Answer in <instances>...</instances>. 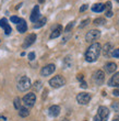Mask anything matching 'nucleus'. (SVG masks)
Listing matches in <instances>:
<instances>
[{
  "mask_svg": "<svg viewBox=\"0 0 119 121\" xmlns=\"http://www.w3.org/2000/svg\"><path fill=\"white\" fill-rule=\"evenodd\" d=\"M108 86L111 87H118L119 88V72H117L108 82Z\"/></svg>",
  "mask_w": 119,
  "mask_h": 121,
  "instance_id": "nucleus-15",
  "label": "nucleus"
},
{
  "mask_svg": "<svg viewBox=\"0 0 119 121\" xmlns=\"http://www.w3.org/2000/svg\"><path fill=\"white\" fill-rule=\"evenodd\" d=\"M113 121H119V116H117V117H115Z\"/></svg>",
  "mask_w": 119,
  "mask_h": 121,
  "instance_id": "nucleus-40",
  "label": "nucleus"
},
{
  "mask_svg": "<svg viewBox=\"0 0 119 121\" xmlns=\"http://www.w3.org/2000/svg\"><path fill=\"white\" fill-rule=\"evenodd\" d=\"M47 92H48V91H47V90H45V92H44V95H43V98H44V99H45V98H46V94H47Z\"/></svg>",
  "mask_w": 119,
  "mask_h": 121,
  "instance_id": "nucleus-41",
  "label": "nucleus"
},
{
  "mask_svg": "<svg viewBox=\"0 0 119 121\" xmlns=\"http://www.w3.org/2000/svg\"><path fill=\"white\" fill-rule=\"evenodd\" d=\"M111 50H113V44H111V43H106V44L104 45L103 50H102V51H103V55L105 57H108L110 55Z\"/></svg>",
  "mask_w": 119,
  "mask_h": 121,
  "instance_id": "nucleus-17",
  "label": "nucleus"
},
{
  "mask_svg": "<svg viewBox=\"0 0 119 121\" xmlns=\"http://www.w3.org/2000/svg\"><path fill=\"white\" fill-rule=\"evenodd\" d=\"M90 23V19H85L84 21H82V23L80 24V29H82V28H84V26H86Z\"/></svg>",
  "mask_w": 119,
  "mask_h": 121,
  "instance_id": "nucleus-28",
  "label": "nucleus"
},
{
  "mask_svg": "<svg viewBox=\"0 0 119 121\" xmlns=\"http://www.w3.org/2000/svg\"><path fill=\"white\" fill-rule=\"evenodd\" d=\"M111 55H113L114 57L118 58L119 57V48H117V50H114V52L111 53Z\"/></svg>",
  "mask_w": 119,
  "mask_h": 121,
  "instance_id": "nucleus-31",
  "label": "nucleus"
},
{
  "mask_svg": "<svg viewBox=\"0 0 119 121\" xmlns=\"http://www.w3.org/2000/svg\"><path fill=\"white\" fill-rule=\"evenodd\" d=\"M100 36V32L98 30H91V31H88L85 35V40L86 42H94L96 40H98Z\"/></svg>",
  "mask_w": 119,
  "mask_h": 121,
  "instance_id": "nucleus-6",
  "label": "nucleus"
},
{
  "mask_svg": "<svg viewBox=\"0 0 119 121\" xmlns=\"http://www.w3.org/2000/svg\"><path fill=\"white\" fill-rule=\"evenodd\" d=\"M62 121H69V120H68V119H65V120H62Z\"/></svg>",
  "mask_w": 119,
  "mask_h": 121,
  "instance_id": "nucleus-44",
  "label": "nucleus"
},
{
  "mask_svg": "<svg viewBox=\"0 0 119 121\" xmlns=\"http://www.w3.org/2000/svg\"><path fill=\"white\" fill-rule=\"evenodd\" d=\"M65 84H66V79L61 75H57L49 80V85L54 88H60V87L65 86Z\"/></svg>",
  "mask_w": 119,
  "mask_h": 121,
  "instance_id": "nucleus-3",
  "label": "nucleus"
},
{
  "mask_svg": "<svg viewBox=\"0 0 119 121\" xmlns=\"http://www.w3.org/2000/svg\"><path fill=\"white\" fill-rule=\"evenodd\" d=\"M88 4H83V6L80 8V12H83V11H85V10L88 9Z\"/></svg>",
  "mask_w": 119,
  "mask_h": 121,
  "instance_id": "nucleus-34",
  "label": "nucleus"
},
{
  "mask_svg": "<svg viewBox=\"0 0 119 121\" xmlns=\"http://www.w3.org/2000/svg\"><path fill=\"white\" fill-rule=\"evenodd\" d=\"M23 104H24L27 108H31V107H33L35 104V101H36V96H35L34 92H30V94H27V95H25L24 97H23Z\"/></svg>",
  "mask_w": 119,
  "mask_h": 121,
  "instance_id": "nucleus-4",
  "label": "nucleus"
},
{
  "mask_svg": "<svg viewBox=\"0 0 119 121\" xmlns=\"http://www.w3.org/2000/svg\"><path fill=\"white\" fill-rule=\"evenodd\" d=\"M111 108H113L115 111H119V101L113 102V105H111Z\"/></svg>",
  "mask_w": 119,
  "mask_h": 121,
  "instance_id": "nucleus-27",
  "label": "nucleus"
},
{
  "mask_svg": "<svg viewBox=\"0 0 119 121\" xmlns=\"http://www.w3.org/2000/svg\"><path fill=\"white\" fill-rule=\"evenodd\" d=\"M35 58V53L34 52H31L30 54H28V60H33Z\"/></svg>",
  "mask_w": 119,
  "mask_h": 121,
  "instance_id": "nucleus-33",
  "label": "nucleus"
},
{
  "mask_svg": "<svg viewBox=\"0 0 119 121\" xmlns=\"http://www.w3.org/2000/svg\"><path fill=\"white\" fill-rule=\"evenodd\" d=\"M105 14H106L107 18H111V17H113V11H106Z\"/></svg>",
  "mask_w": 119,
  "mask_h": 121,
  "instance_id": "nucleus-37",
  "label": "nucleus"
},
{
  "mask_svg": "<svg viewBox=\"0 0 119 121\" xmlns=\"http://www.w3.org/2000/svg\"><path fill=\"white\" fill-rule=\"evenodd\" d=\"M48 113H49L50 117H54V118H56L58 117L60 113V107L57 105H54V106H50L49 109H48Z\"/></svg>",
  "mask_w": 119,
  "mask_h": 121,
  "instance_id": "nucleus-12",
  "label": "nucleus"
},
{
  "mask_svg": "<svg viewBox=\"0 0 119 121\" xmlns=\"http://www.w3.org/2000/svg\"><path fill=\"white\" fill-rule=\"evenodd\" d=\"M39 17H41V12H39V7L38 6H35L33 11L31 13V17H30V19H31L32 22H37L38 19H39Z\"/></svg>",
  "mask_w": 119,
  "mask_h": 121,
  "instance_id": "nucleus-11",
  "label": "nucleus"
},
{
  "mask_svg": "<svg viewBox=\"0 0 119 121\" xmlns=\"http://www.w3.org/2000/svg\"><path fill=\"white\" fill-rule=\"evenodd\" d=\"M97 116L103 121H107L108 120V117H109V110H108L107 107L100 106V108H98V110H97Z\"/></svg>",
  "mask_w": 119,
  "mask_h": 121,
  "instance_id": "nucleus-8",
  "label": "nucleus"
},
{
  "mask_svg": "<svg viewBox=\"0 0 119 121\" xmlns=\"http://www.w3.org/2000/svg\"><path fill=\"white\" fill-rule=\"evenodd\" d=\"M0 121H6V117H0Z\"/></svg>",
  "mask_w": 119,
  "mask_h": 121,
  "instance_id": "nucleus-42",
  "label": "nucleus"
},
{
  "mask_svg": "<svg viewBox=\"0 0 119 121\" xmlns=\"http://www.w3.org/2000/svg\"><path fill=\"white\" fill-rule=\"evenodd\" d=\"M100 52H102V46H100V43L91 44V46H88V48L85 52V60H86V62L93 63V62L97 60Z\"/></svg>",
  "mask_w": 119,
  "mask_h": 121,
  "instance_id": "nucleus-1",
  "label": "nucleus"
},
{
  "mask_svg": "<svg viewBox=\"0 0 119 121\" xmlns=\"http://www.w3.org/2000/svg\"><path fill=\"white\" fill-rule=\"evenodd\" d=\"M104 10H105V4H103V3H95L94 6H92L93 12H102Z\"/></svg>",
  "mask_w": 119,
  "mask_h": 121,
  "instance_id": "nucleus-18",
  "label": "nucleus"
},
{
  "mask_svg": "<svg viewBox=\"0 0 119 121\" xmlns=\"http://www.w3.org/2000/svg\"><path fill=\"white\" fill-rule=\"evenodd\" d=\"M31 85H32L31 79H30L27 76H22V77H20L19 80H18L16 87H18V89H19L20 91H26L27 89L31 88Z\"/></svg>",
  "mask_w": 119,
  "mask_h": 121,
  "instance_id": "nucleus-2",
  "label": "nucleus"
},
{
  "mask_svg": "<svg viewBox=\"0 0 119 121\" xmlns=\"http://www.w3.org/2000/svg\"><path fill=\"white\" fill-rule=\"evenodd\" d=\"M3 30H4V33H6V35H10V34H11V32H12V29H11V26H10L9 24H8V26H7Z\"/></svg>",
  "mask_w": 119,
  "mask_h": 121,
  "instance_id": "nucleus-26",
  "label": "nucleus"
},
{
  "mask_svg": "<svg viewBox=\"0 0 119 121\" xmlns=\"http://www.w3.org/2000/svg\"><path fill=\"white\" fill-rule=\"evenodd\" d=\"M93 23H94L95 26H103V24L106 23V20L104 19V18H97V19H95L93 21Z\"/></svg>",
  "mask_w": 119,
  "mask_h": 121,
  "instance_id": "nucleus-21",
  "label": "nucleus"
},
{
  "mask_svg": "<svg viewBox=\"0 0 119 121\" xmlns=\"http://www.w3.org/2000/svg\"><path fill=\"white\" fill-rule=\"evenodd\" d=\"M10 20H11V22H13V23H16V24H18V22H19V18H18V17H15V16H13V17H11V18H10Z\"/></svg>",
  "mask_w": 119,
  "mask_h": 121,
  "instance_id": "nucleus-30",
  "label": "nucleus"
},
{
  "mask_svg": "<svg viewBox=\"0 0 119 121\" xmlns=\"http://www.w3.org/2000/svg\"><path fill=\"white\" fill-rule=\"evenodd\" d=\"M8 24H9V23H8V20H7L6 18H2V19L0 20V26H1L2 29H4Z\"/></svg>",
  "mask_w": 119,
  "mask_h": 121,
  "instance_id": "nucleus-24",
  "label": "nucleus"
},
{
  "mask_svg": "<svg viewBox=\"0 0 119 121\" xmlns=\"http://www.w3.org/2000/svg\"><path fill=\"white\" fill-rule=\"evenodd\" d=\"M34 87L36 88V89H39L42 87V83L39 82V80H37V82H35V84H34Z\"/></svg>",
  "mask_w": 119,
  "mask_h": 121,
  "instance_id": "nucleus-32",
  "label": "nucleus"
},
{
  "mask_svg": "<svg viewBox=\"0 0 119 121\" xmlns=\"http://www.w3.org/2000/svg\"><path fill=\"white\" fill-rule=\"evenodd\" d=\"M90 100H91V95L88 92H80L77 96V101L80 105H88Z\"/></svg>",
  "mask_w": 119,
  "mask_h": 121,
  "instance_id": "nucleus-5",
  "label": "nucleus"
},
{
  "mask_svg": "<svg viewBox=\"0 0 119 121\" xmlns=\"http://www.w3.org/2000/svg\"><path fill=\"white\" fill-rule=\"evenodd\" d=\"M36 41V34H34V33H32V34H28L26 38H25L24 40V43H23V48H28V46H31L34 42Z\"/></svg>",
  "mask_w": 119,
  "mask_h": 121,
  "instance_id": "nucleus-10",
  "label": "nucleus"
},
{
  "mask_svg": "<svg viewBox=\"0 0 119 121\" xmlns=\"http://www.w3.org/2000/svg\"><path fill=\"white\" fill-rule=\"evenodd\" d=\"M93 121H103V120H102V119H100L98 116H95L94 119H93Z\"/></svg>",
  "mask_w": 119,
  "mask_h": 121,
  "instance_id": "nucleus-39",
  "label": "nucleus"
},
{
  "mask_svg": "<svg viewBox=\"0 0 119 121\" xmlns=\"http://www.w3.org/2000/svg\"><path fill=\"white\" fill-rule=\"evenodd\" d=\"M72 64V58L71 56H67L66 58H65V60H63V65H65V67H70Z\"/></svg>",
  "mask_w": 119,
  "mask_h": 121,
  "instance_id": "nucleus-22",
  "label": "nucleus"
},
{
  "mask_svg": "<svg viewBox=\"0 0 119 121\" xmlns=\"http://www.w3.org/2000/svg\"><path fill=\"white\" fill-rule=\"evenodd\" d=\"M62 33V26H60V24H58V26H56L55 28H54L53 32H51V34H50L49 38L53 40V39H56L58 38V36H60V34Z\"/></svg>",
  "mask_w": 119,
  "mask_h": 121,
  "instance_id": "nucleus-13",
  "label": "nucleus"
},
{
  "mask_svg": "<svg viewBox=\"0 0 119 121\" xmlns=\"http://www.w3.org/2000/svg\"><path fill=\"white\" fill-rule=\"evenodd\" d=\"M105 9H106V11H111V2L110 1H107L105 3Z\"/></svg>",
  "mask_w": 119,
  "mask_h": 121,
  "instance_id": "nucleus-29",
  "label": "nucleus"
},
{
  "mask_svg": "<svg viewBox=\"0 0 119 121\" xmlns=\"http://www.w3.org/2000/svg\"><path fill=\"white\" fill-rule=\"evenodd\" d=\"M46 22H47V19H46V18H42L41 20H38L37 22L34 24V29H39V28H42L43 26H45Z\"/></svg>",
  "mask_w": 119,
  "mask_h": 121,
  "instance_id": "nucleus-20",
  "label": "nucleus"
},
{
  "mask_svg": "<svg viewBox=\"0 0 119 121\" xmlns=\"http://www.w3.org/2000/svg\"><path fill=\"white\" fill-rule=\"evenodd\" d=\"M14 108L18 109V110L21 108V99H20L19 97H15V98H14Z\"/></svg>",
  "mask_w": 119,
  "mask_h": 121,
  "instance_id": "nucleus-23",
  "label": "nucleus"
},
{
  "mask_svg": "<svg viewBox=\"0 0 119 121\" xmlns=\"http://www.w3.org/2000/svg\"><path fill=\"white\" fill-rule=\"evenodd\" d=\"M104 69L106 70V73L111 74V73H114V72L117 69V65L114 63V62H108V63L105 64V66H104Z\"/></svg>",
  "mask_w": 119,
  "mask_h": 121,
  "instance_id": "nucleus-16",
  "label": "nucleus"
},
{
  "mask_svg": "<svg viewBox=\"0 0 119 121\" xmlns=\"http://www.w3.org/2000/svg\"><path fill=\"white\" fill-rule=\"evenodd\" d=\"M44 1H45V0H38V2H39V3H43Z\"/></svg>",
  "mask_w": 119,
  "mask_h": 121,
  "instance_id": "nucleus-43",
  "label": "nucleus"
},
{
  "mask_svg": "<svg viewBox=\"0 0 119 121\" xmlns=\"http://www.w3.org/2000/svg\"><path fill=\"white\" fill-rule=\"evenodd\" d=\"M55 69H56V66L54 64H48V65H46V66L42 68L41 75L42 76H49L55 72Z\"/></svg>",
  "mask_w": 119,
  "mask_h": 121,
  "instance_id": "nucleus-9",
  "label": "nucleus"
},
{
  "mask_svg": "<svg viewBox=\"0 0 119 121\" xmlns=\"http://www.w3.org/2000/svg\"><path fill=\"white\" fill-rule=\"evenodd\" d=\"M73 26H74V22L72 21V22H70L69 24H68V26H66V29H65V32H66V33H68V32H69L70 30H71L72 28H73Z\"/></svg>",
  "mask_w": 119,
  "mask_h": 121,
  "instance_id": "nucleus-25",
  "label": "nucleus"
},
{
  "mask_svg": "<svg viewBox=\"0 0 119 121\" xmlns=\"http://www.w3.org/2000/svg\"><path fill=\"white\" fill-rule=\"evenodd\" d=\"M113 95L116 96V97H119V88H117V89H115L113 91Z\"/></svg>",
  "mask_w": 119,
  "mask_h": 121,
  "instance_id": "nucleus-36",
  "label": "nucleus"
},
{
  "mask_svg": "<svg viewBox=\"0 0 119 121\" xmlns=\"http://www.w3.org/2000/svg\"><path fill=\"white\" fill-rule=\"evenodd\" d=\"M93 80L96 85H102L105 80V74H104L103 70H96L94 74H93Z\"/></svg>",
  "mask_w": 119,
  "mask_h": 121,
  "instance_id": "nucleus-7",
  "label": "nucleus"
},
{
  "mask_svg": "<svg viewBox=\"0 0 119 121\" xmlns=\"http://www.w3.org/2000/svg\"><path fill=\"white\" fill-rule=\"evenodd\" d=\"M16 30L20 32V33H24V32H26V30H27V24H26V22H25L24 19H20L19 22H18V24H16Z\"/></svg>",
  "mask_w": 119,
  "mask_h": 121,
  "instance_id": "nucleus-14",
  "label": "nucleus"
},
{
  "mask_svg": "<svg viewBox=\"0 0 119 121\" xmlns=\"http://www.w3.org/2000/svg\"><path fill=\"white\" fill-rule=\"evenodd\" d=\"M80 82H83V79H84V77H83V75H78V77H77Z\"/></svg>",
  "mask_w": 119,
  "mask_h": 121,
  "instance_id": "nucleus-38",
  "label": "nucleus"
},
{
  "mask_svg": "<svg viewBox=\"0 0 119 121\" xmlns=\"http://www.w3.org/2000/svg\"><path fill=\"white\" fill-rule=\"evenodd\" d=\"M30 115V111H28L27 107H21L19 109V116L20 117H22V118H25V117H27Z\"/></svg>",
  "mask_w": 119,
  "mask_h": 121,
  "instance_id": "nucleus-19",
  "label": "nucleus"
},
{
  "mask_svg": "<svg viewBox=\"0 0 119 121\" xmlns=\"http://www.w3.org/2000/svg\"><path fill=\"white\" fill-rule=\"evenodd\" d=\"M116 1H117V2H119V0H116Z\"/></svg>",
  "mask_w": 119,
  "mask_h": 121,
  "instance_id": "nucleus-45",
  "label": "nucleus"
},
{
  "mask_svg": "<svg viewBox=\"0 0 119 121\" xmlns=\"http://www.w3.org/2000/svg\"><path fill=\"white\" fill-rule=\"evenodd\" d=\"M80 87H81V88H88V84L85 83V82H81V84H80Z\"/></svg>",
  "mask_w": 119,
  "mask_h": 121,
  "instance_id": "nucleus-35",
  "label": "nucleus"
}]
</instances>
